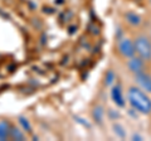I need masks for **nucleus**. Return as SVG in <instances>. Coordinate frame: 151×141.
<instances>
[{
	"label": "nucleus",
	"instance_id": "nucleus-4",
	"mask_svg": "<svg viewBox=\"0 0 151 141\" xmlns=\"http://www.w3.org/2000/svg\"><path fill=\"white\" fill-rule=\"evenodd\" d=\"M134 81L136 86L140 87L142 91L151 95V73L142 70V72L135 73L134 74Z\"/></svg>",
	"mask_w": 151,
	"mask_h": 141
},
{
	"label": "nucleus",
	"instance_id": "nucleus-6",
	"mask_svg": "<svg viewBox=\"0 0 151 141\" xmlns=\"http://www.w3.org/2000/svg\"><path fill=\"white\" fill-rule=\"evenodd\" d=\"M111 100L120 109H124L126 106V100L120 84H112L111 86Z\"/></svg>",
	"mask_w": 151,
	"mask_h": 141
},
{
	"label": "nucleus",
	"instance_id": "nucleus-16",
	"mask_svg": "<svg viewBox=\"0 0 151 141\" xmlns=\"http://www.w3.org/2000/svg\"><path fill=\"white\" fill-rule=\"evenodd\" d=\"M149 38H150V40H151V29H150V32H149Z\"/></svg>",
	"mask_w": 151,
	"mask_h": 141
},
{
	"label": "nucleus",
	"instance_id": "nucleus-1",
	"mask_svg": "<svg viewBox=\"0 0 151 141\" xmlns=\"http://www.w3.org/2000/svg\"><path fill=\"white\" fill-rule=\"evenodd\" d=\"M127 102L137 114L150 115L151 114V98L137 86H131L127 90Z\"/></svg>",
	"mask_w": 151,
	"mask_h": 141
},
{
	"label": "nucleus",
	"instance_id": "nucleus-14",
	"mask_svg": "<svg viewBox=\"0 0 151 141\" xmlns=\"http://www.w3.org/2000/svg\"><path fill=\"white\" fill-rule=\"evenodd\" d=\"M107 116H108V119L112 120V121H115V120H119L120 119V112L117 111V110H113V109H108L107 111Z\"/></svg>",
	"mask_w": 151,
	"mask_h": 141
},
{
	"label": "nucleus",
	"instance_id": "nucleus-13",
	"mask_svg": "<svg viewBox=\"0 0 151 141\" xmlns=\"http://www.w3.org/2000/svg\"><path fill=\"white\" fill-rule=\"evenodd\" d=\"M115 81H116V73L113 72L112 69H110L108 72L106 73V77H105V84L106 86H112L113 83H115Z\"/></svg>",
	"mask_w": 151,
	"mask_h": 141
},
{
	"label": "nucleus",
	"instance_id": "nucleus-3",
	"mask_svg": "<svg viewBox=\"0 0 151 141\" xmlns=\"http://www.w3.org/2000/svg\"><path fill=\"white\" fill-rule=\"evenodd\" d=\"M117 50L121 54V57H124L126 59L134 57L136 54L134 40L129 38V37H121L120 39H117Z\"/></svg>",
	"mask_w": 151,
	"mask_h": 141
},
{
	"label": "nucleus",
	"instance_id": "nucleus-11",
	"mask_svg": "<svg viewBox=\"0 0 151 141\" xmlns=\"http://www.w3.org/2000/svg\"><path fill=\"white\" fill-rule=\"evenodd\" d=\"M112 131H113V134H115L119 139H126V136H127L125 127L121 124H119V122L112 124Z\"/></svg>",
	"mask_w": 151,
	"mask_h": 141
},
{
	"label": "nucleus",
	"instance_id": "nucleus-7",
	"mask_svg": "<svg viewBox=\"0 0 151 141\" xmlns=\"http://www.w3.org/2000/svg\"><path fill=\"white\" fill-rule=\"evenodd\" d=\"M124 19L130 27H134V28H139L141 25V23H142L141 15H139V14L135 12H126L124 14Z\"/></svg>",
	"mask_w": 151,
	"mask_h": 141
},
{
	"label": "nucleus",
	"instance_id": "nucleus-5",
	"mask_svg": "<svg viewBox=\"0 0 151 141\" xmlns=\"http://www.w3.org/2000/svg\"><path fill=\"white\" fill-rule=\"evenodd\" d=\"M126 67H127V69H129L132 74H135V73L142 72V70H146V62L142 58H140L139 55L135 54L134 57L127 58Z\"/></svg>",
	"mask_w": 151,
	"mask_h": 141
},
{
	"label": "nucleus",
	"instance_id": "nucleus-8",
	"mask_svg": "<svg viewBox=\"0 0 151 141\" xmlns=\"http://www.w3.org/2000/svg\"><path fill=\"white\" fill-rule=\"evenodd\" d=\"M92 119L97 125H102L103 124V119H105V110H103L102 106L98 105L92 110Z\"/></svg>",
	"mask_w": 151,
	"mask_h": 141
},
{
	"label": "nucleus",
	"instance_id": "nucleus-9",
	"mask_svg": "<svg viewBox=\"0 0 151 141\" xmlns=\"http://www.w3.org/2000/svg\"><path fill=\"white\" fill-rule=\"evenodd\" d=\"M10 124L6 120H1L0 121V141H5L9 139L10 135Z\"/></svg>",
	"mask_w": 151,
	"mask_h": 141
},
{
	"label": "nucleus",
	"instance_id": "nucleus-10",
	"mask_svg": "<svg viewBox=\"0 0 151 141\" xmlns=\"http://www.w3.org/2000/svg\"><path fill=\"white\" fill-rule=\"evenodd\" d=\"M9 139L15 140V141H24L25 140V132L22 129L15 127V126H12V127H10V135H9Z\"/></svg>",
	"mask_w": 151,
	"mask_h": 141
},
{
	"label": "nucleus",
	"instance_id": "nucleus-12",
	"mask_svg": "<svg viewBox=\"0 0 151 141\" xmlns=\"http://www.w3.org/2000/svg\"><path fill=\"white\" fill-rule=\"evenodd\" d=\"M19 125H20V127H22V130L23 131H25V132H28V134H32V125H30V122H29V120L27 119V117H24V116H20L19 117Z\"/></svg>",
	"mask_w": 151,
	"mask_h": 141
},
{
	"label": "nucleus",
	"instance_id": "nucleus-17",
	"mask_svg": "<svg viewBox=\"0 0 151 141\" xmlns=\"http://www.w3.org/2000/svg\"><path fill=\"white\" fill-rule=\"evenodd\" d=\"M150 3H151V0H150Z\"/></svg>",
	"mask_w": 151,
	"mask_h": 141
},
{
	"label": "nucleus",
	"instance_id": "nucleus-2",
	"mask_svg": "<svg viewBox=\"0 0 151 141\" xmlns=\"http://www.w3.org/2000/svg\"><path fill=\"white\" fill-rule=\"evenodd\" d=\"M134 45H135L136 55L142 58L145 62L151 60V40L149 38V35H145V34L136 35V38L134 39Z\"/></svg>",
	"mask_w": 151,
	"mask_h": 141
},
{
	"label": "nucleus",
	"instance_id": "nucleus-15",
	"mask_svg": "<svg viewBox=\"0 0 151 141\" xmlns=\"http://www.w3.org/2000/svg\"><path fill=\"white\" fill-rule=\"evenodd\" d=\"M131 139H132V140H135V141H136V140H137V141L144 140V139H142V136H140L139 134H134V135H132V137H131Z\"/></svg>",
	"mask_w": 151,
	"mask_h": 141
}]
</instances>
